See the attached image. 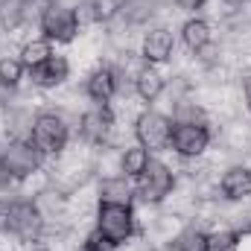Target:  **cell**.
<instances>
[{
	"mask_svg": "<svg viewBox=\"0 0 251 251\" xmlns=\"http://www.w3.org/2000/svg\"><path fill=\"white\" fill-rule=\"evenodd\" d=\"M94 231H100L114 246H126L137 234V213L134 204H97Z\"/></svg>",
	"mask_w": 251,
	"mask_h": 251,
	"instance_id": "1",
	"label": "cell"
},
{
	"mask_svg": "<svg viewBox=\"0 0 251 251\" xmlns=\"http://www.w3.org/2000/svg\"><path fill=\"white\" fill-rule=\"evenodd\" d=\"M9 234L18 243H38L47 234V216L35 199H15L9 204Z\"/></svg>",
	"mask_w": 251,
	"mask_h": 251,
	"instance_id": "2",
	"label": "cell"
},
{
	"mask_svg": "<svg viewBox=\"0 0 251 251\" xmlns=\"http://www.w3.org/2000/svg\"><path fill=\"white\" fill-rule=\"evenodd\" d=\"M41 164H44V155L32 140H9L0 149V173L15 181L32 178L35 173H41Z\"/></svg>",
	"mask_w": 251,
	"mask_h": 251,
	"instance_id": "3",
	"label": "cell"
},
{
	"mask_svg": "<svg viewBox=\"0 0 251 251\" xmlns=\"http://www.w3.org/2000/svg\"><path fill=\"white\" fill-rule=\"evenodd\" d=\"M41 155H64L67 143H70V126L64 120L62 111H38L35 123H32V137H29Z\"/></svg>",
	"mask_w": 251,
	"mask_h": 251,
	"instance_id": "4",
	"label": "cell"
},
{
	"mask_svg": "<svg viewBox=\"0 0 251 251\" xmlns=\"http://www.w3.org/2000/svg\"><path fill=\"white\" fill-rule=\"evenodd\" d=\"M176 184H178L176 170H173L170 164L158 161V158H152L149 167H146V173H143L140 178H134L137 199H140L143 204H164V201L176 193Z\"/></svg>",
	"mask_w": 251,
	"mask_h": 251,
	"instance_id": "5",
	"label": "cell"
},
{
	"mask_svg": "<svg viewBox=\"0 0 251 251\" xmlns=\"http://www.w3.org/2000/svg\"><path fill=\"white\" fill-rule=\"evenodd\" d=\"M38 29L47 41L53 44H70L82 29L76 24V15H73V6H64L56 0H47L41 15H38Z\"/></svg>",
	"mask_w": 251,
	"mask_h": 251,
	"instance_id": "6",
	"label": "cell"
},
{
	"mask_svg": "<svg viewBox=\"0 0 251 251\" xmlns=\"http://www.w3.org/2000/svg\"><path fill=\"white\" fill-rule=\"evenodd\" d=\"M134 131V140L149 149V152H164L170 149V137H173V117H167L164 111H155V108H146L134 117L131 123Z\"/></svg>",
	"mask_w": 251,
	"mask_h": 251,
	"instance_id": "7",
	"label": "cell"
},
{
	"mask_svg": "<svg viewBox=\"0 0 251 251\" xmlns=\"http://www.w3.org/2000/svg\"><path fill=\"white\" fill-rule=\"evenodd\" d=\"M210 140H213V131L207 123H173L170 149L184 161H196L207 152Z\"/></svg>",
	"mask_w": 251,
	"mask_h": 251,
	"instance_id": "8",
	"label": "cell"
},
{
	"mask_svg": "<svg viewBox=\"0 0 251 251\" xmlns=\"http://www.w3.org/2000/svg\"><path fill=\"white\" fill-rule=\"evenodd\" d=\"M76 128H79V137L85 146H108V140L117 128V117L108 105H94L79 114Z\"/></svg>",
	"mask_w": 251,
	"mask_h": 251,
	"instance_id": "9",
	"label": "cell"
},
{
	"mask_svg": "<svg viewBox=\"0 0 251 251\" xmlns=\"http://www.w3.org/2000/svg\"><path fill=\"white\" fill-rule=\"evenodd\" d=\"M176 56V35L167 26H149L140 38V59L146 64H167Z\"/></svg>",
	"mask_w": 251,
	"mask_h": 251,
	"instance_id": "10",
	"label": "cell"
},
{
	"mask_svg": "<svg viewBox=\"0 0 251 251\" xmlns=\"http://www.w3.org/2000/svg\"><path fill=\"white\" fill-rule=\"evenodd\" d=\"M85 94H88V100H94L97 105H108V102L120 94L114 67H111V64H97V67L85 76Z\"/></svg>",
	"mask_w": 251,
	"mask_h": 251,
	"instance_id": "11",
	"label": "cell"
},
{
	"mask_svg": "<svg viewBox=\"0 0 251 251\" xmlns=\"http://www.w3.org/2000/svg\"><path fill=\"white\" fill-rule=\"evenodd\" d=\"M216 187L222 193V199L231 201V204L249 201L251 199V167H246V164H231L228 170H222Z\"/></svg>",
	"mask_w": 251,
	"mask_h": 251,
	"instance_id": "12",
	"label": "cell"
},
{
	"mask_svg": "<svg viewBox=\"0 0 251 251\" xmlns=\"http://www.w3.org/2000/svg\"><path fill=\"white\" fill-rule=\"evenodd\" d=\"M97 199H100V204H134V199H137L134 178H128L123 173L105 176L97 187Z\"/></svg>",
	"mask_w": 251,
	"mask_h": 251,
	"instance_id": "13",
	"label": "cell"
},
{
	"mask_svg": "<svg viewBox=\"0 0 251 251\" xmlns=\"http://www.w3.org/2000/svg\"><path fill=\"white\" fill-rule=\"evenodd\" d=\"M67 79H70V62H67V56H56V53H53V59L47 64H41L38 70L29 73V82L35 88H41V91L62 88Z\"/></svg>",
	"mask_w": 251,
	"mask_h": 251,
	"instance_id": "14",
	"label": "cell"
},
{
	"mask_svg": "<svg viewBox=\"0 0 251 251\" xmlns=\"http://www.w3.org/2000/svg\"><path fill=\"white\" fill-rule=\"evenodd\" d=\"M181 41H184V47L193 56H201L204 50H210V44H213V26H210V21H204V18H187L181 24Z\"/></svg>",
	"mask_w": 251,
	"mask_h": 251,
	"instance_id": "15",
	"label": "cell"
},
{
	"mask_svg": "<svg viewBox=\"0 0 251 251\" xmlns=\"http://www.w3.org/2000/svg\"><path fill=\"white\" fill-rule=\"evenodd\" d=\"M131 88H134V94H137L143 102H155V100H161V94L167 91V79H164V73H161L155 64H143V67L137 70Z\"/></svg>",
	"mask_w": 251,
	"mask_h": 251,
	"instance_id": "16",
	"label": "cell"
},
{
	"mask_svg": "<svg viewBox=\"0 0 251 251\" xmlns=\"http://www.w3.org/2000/svg\"><path fill=\"white\" fill-rule=\"evenodd\" d=\"M32 15V0H0V35L18 32Z\"/></svg>",
	"mask_w": 251,
	"mask_h": 251,
	"instance_id": "17",
	"label": "cell"
},
{
	"mask_svg": "<svg viewBox=\"0 0 251 251\" xmlns=\"http://www.w3.org/2000/svg\"><path fill=\"white\" fill-rule=\"evenodd\" d=\"M18 59L26 67V73H32V70H38L41 64H47L53 59V41H47L44 35H41V38H29V41L21 44Z\"/></svg>",
	"mask_w": 251,
	"mask_h": 251,
	"instance_id": "18",
	"label": "cell"
},
{
	"mask_svg": "<svg viewBox=\"0 0 251 251\" xmlns=\"http://www.w3.org/2000/svg\"><path fill=\"white\" fill-rule=\"evenodd\" d=\"M149 161H152V152L143 149L140 143H131V146H123L120 149V173L128 176V178H140L146 173Z\"/></svg>",
	"mask_w": 251,
	"mask_h": 251,
	"instance_id": "19",
	"label": "cell"
},
{
	"mask_svg": "<svg viewBox=\"0 0 251 251\" xmlns=\"http://www.w3.org/2000/svg\"><path fill=\"white\" fill-rule=\"evenodd\" d=\"M170 251H207V231L199 225H184L170 237Z\"/></svg>",
	"mask_w": 251,
	"mask_h": 251,
	"instance_id": "20",
	"label": "cell"
},
{
	"mask_svg": "<svg viewBox=\"0 0 251 251\" xmlns=\"http://www.w3.org/2000/svg\"><path fill=\"white\" fill-rule=\"evenodd\" d=\"M161 6L155 0H123V9H120V18H123L128 26H140L146 24Z\"/></svg>",
	"mask_w": 251,
	"mask_h": 251,
	"instance_id": "21",
	"label": "cell"
},
{
	"mask_svg": "<svg viewBox=\"0 0 251 251\" xmlns=\"http://www.w3.org/2000/svg\"><path fill=\"white\" fill-rule=\"evenodd\" d=\"M243 234L234 228H216L207 234V251H240Z\"/></svg>",
	"mask_w": 251,
	"mask_h": 251,
	"instance_id": "22",
	"label": "cell"
},
{
	"mask_svg": "<svg viewBox=\"0 0 251 251\" xmlns=\"http://www.w3.org/2000/svg\"><path fill=\"white\" fill-rule=\"evenodd\" d=\"M24 76H26V67L21 64L18 56H0V82H6L9 88L18 91V85L24 82Z\"/></svg>",
	"mask_w": 251,
	"mask_h": 251,
	"instance_id": "23",
	"label": "cell"
},
{
	"mask_svg": "<svg viewBox=\"0 0 251 251\" xmlns=\"http://www.w3.org/2000/svg\"><path fill=\"white\" fill-rule=\"evenodd\" d=\"M94 12H97V24H111L114 18H120L123 0H91Z\"/></svg>",
	"mask_w": 251,
	"mask_h": 251,
	"instance_id": "24",
	"label": "cell"
},
{
	"mask_svg": "<svg viewBox=\"0 0 251 251\" xmlns=\"http://www.w3.org/2000/svg\"><path fill=\"white\" fill-rule=\"evenodd\" d=\"M73 15H76L79 29H85V26H94V24H97V12H94V3H91V0H79V3L73 6Z\"/></svg>",
	"mask_w": 251,
	"mask_h": 251,
	"instance_id": "25",
	"label": "cell"
},
{
	"mask_svg": "<svg viewBox=\"0 0 251 251\" xmlns=\"http://www.w3.org/2000/svg\"><path fill=\"white\" fill-rule=\"evenodd\" d=\"M82 251H117V246L111 240H105L100 231H91L85 240H82Z\"/></svg>",
	"mask_w": 251,
	"mask_h": 251,
	"instance_id": "26",
	"label": "cell"
},
{
	"mask_svg": "<svg viewBox=\"0 0 251 251\" xmlns=\"http://www.w3.org/2000/svg\"><path fill=\"white\" fill-rule=\"evenodd\" d=\"M18 196H21V181L0 173V204H12Z\"/></svg>",
	"mask_w": 251,
	"mask_h": 251,
	"instance_id": "27",
	"label": "cell"
},
{
	"mask_svg": "<svg viewBox=\"0 0 251 251\" xmlns=\"http://www.w3.org/2000/svg\"><path fill=\"white\" fill-rule=\"evenodd\" d=\"M15 94H18L15 88H9L6 82H0V111H3V108H12V100H15Z\"/></svg>",
	"mask_w": 251,
	"mask_h": 251,
	"instance_id": "28",
	"label": "cell"
},
{
	"mask_svg": "<svg viewBox=\"0 0 251 251\" xmlns=\"http://www.w3.org/2000/svg\"><path fill=\"white\" fill-rule=\"evenodd\" d=\"M181 12H199V9H204V3L207 0H173Z\"/></svg>",
	"mask_w": 251,
	"mask_h": 251,
	"instance_id": "29",
	"label": "cell"
},
{
	"mask_svg": "<svg viewBox=\"0 0 251 251\" xmlns=\"http://www.w3.org/2000/svg\"><path fill=\"white\" fill-rule=\"evenodd\" d=\"M0 234H9V204H0Z\"/></svg>",
	"mask_w": 251,
	"mask_h": 251,
	"instance_id": "30",
	"label": "cell"
},
{
	"mask_svg": "<svg viewBox=\"0 0 251 251\" xmlns=\"http://www.w3.org/2000/svg\"><path fill=\"white\" fill-rule=\"evenodd\" d=\"M243 100H246V108L251 111V73L243 76Z\"/></svg>",
	"mask_w": 251,
	"mask_h": 251,
	"instance_id": "31",
	"label": "cell"
},
{
	"mask_svg": "<svg viewBox=\"0 0 251 251\" xmlns=\"http://www.w3.org/2000/svg\"><path fill=\"white\" fill-rule=\"evenodd\" d=\"M222 3H225V6H228V9H237V6H243V3H246V0H222Z\"/></svg>",
	"mask_w": 251,
	"mask_h": 251,
	"instance_id": "32",
	"label": "cell"
},
{
	"mask_svg": "<svg viewBox=\"0 0 251 251\" xmlns=\"http://www.w3.org/2000/svg\"><path fill=\"white\" fill-rule=\"evenodd\" d=\"M0 251H6V246H3V234H0Z\"/></svg>",
	"mask_w": 251,
	"mask_h": 251,
	"instance_id": "33",
	"label": "cell"
},
{
	"mask_svg": "<svg viewBox=\"0 0 251 251\" xmlns=\"http://www.w3.org/2000/svg\"><path fill=\"white\" fill-rule=\"evenodd\" d=\"M41 251H50V249H41Z\"/></svg>",
	"mask_w": 251,
	"mask_h": 251,
	"instance_id": "34",
	"label": "cell"
}]
</instances>
